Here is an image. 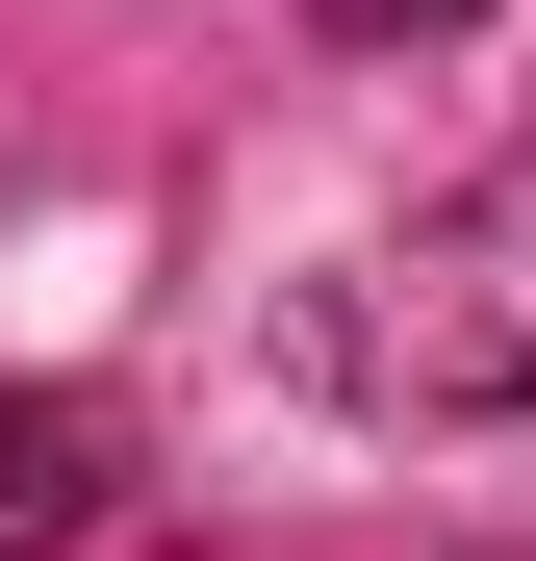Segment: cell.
I'll return each instance as SVG.
<instances>
[{
	"mask_svg": "<svg viewBox=\"0 0 536 561\" xmlns=\"http://www.w3.org/2000/svg\"><path fill=\"white\" fill-rule=\"evenodd\" d=\"M282 357H307V409H357V434H486V409H536V128L460 153L434 205H384V230L282 307Z\"/></svg>",
	"mask_w": 536,
	"mask_h": 561,
	"instance_id": "1",
	"label": "cell"
},
{
	"mask_svg": "<svg viewBox=\"0 0 536 561\" xmlns=\"http://www.w3.org/2000/svg\"><path fill=\"white\" fill-rule=\"evenodd\" d=\"M77 485H103V434H77V409H0V561H52Z\"/></svg>",
	"mask_w": 536,
	"mask_h": 561,
	"instance_id": "2",
	"label": "cell"
},
{
	"mask_svg": "<svg viewBox=\"0 0 536 561\" xmlns=\"http://www.w3.org/2000/svg\"><path fill=\"white\" fill-rule=\"evenodd\" d=\"M332 51H409V26H486V0H307Z\"/></svg>",
	"mask_w": 536,
	"mask_h": 561,
	"instance_id": "3",
	"label": "cell"
}]
</instances>
